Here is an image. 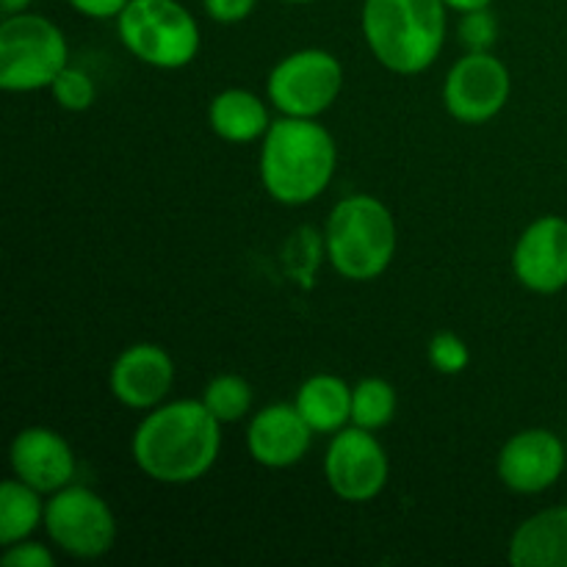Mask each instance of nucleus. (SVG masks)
Listing matches in <instances>:
<instances>
[{"label": "nucleus", "mask_w": 567, "mask_h": 567, "mask_svg": "<svg viewBox=\"0 0 567 567\" xmlns=\"http://www.w3.org/2000/svg\"><path fill=\"white\" fill-rule=\"evenodd\" d=\"M513 269L520 286L535 293H557L567 286V219L543 216L518 238Z\"/></svg>", "instance_id": "12"}, {"label": "nucleus", "mask_w": 567, "mask_h": 567, "mask_svg": "<svg viewBox=\"0 0 567 567\" xmlns=\"http://www.w3.org/2000/svg\"><path fill=\"white\" fill-rule=\"evenodd\" d=\"M28 6H31V0H0V9L6 17L22 14V11H28Z\"/></svg>", "instance_id": "29"}, {"label": "nucleus", "mask_w": 567, "mask_h": 567, "mask_svg": "<svg viewBox=\"0 0 567 567\" xmlns=\"http://www.w3.org/2000/svg\"><path fill=\"white\" fill-rule=\"evenodd\" d=\"M515 567H567V507H554L524 520L509 543Z\"/></svg>", "instance_id": "16"}, {"label": "nucleus", "mask_w": 567, "mask_h": 567, "mask_svg": "<svg viewBox=\"0 0 567 567\" xmlns=\"http://www.w3.org/2000/svg\"><path fill=\"white\" fill-rule=\"evenodd\" d=\"M221 449V421L197 399L155 408L133 435V460L164 485H188L214 468Z\"/></svg>", "instance_id": "1"}, {"label": "nucleus", "mask_w": 567, "mask_h": 567, "mask_svg": "<svg viewBox=\"0 0 567 567\" xmlns=\"http://www.w3.org/2000/svg\"><path fill=\"white\" fill-rule=\"evenodd\" d=\"M457 37L468 48V53H487L498 39V20L487 9L463 11Z\"/></svg>", "instance_id": "23"}, {"label": "nucleus", "mask_w": 567, "mask_h": 567, "mask_svg": "<svg viewBox=\"0 0 567 567\" xmlns=\"http://www.w3.org/2000/svg\"><path fill=\"white\" fill-rule=\"evenodd\" d=\"M446 9V0H365V44L385 70L419 75L441 55Z\"/></svg>", "instance_id": "3"}, {"label": "nucleus", "mask_w": 567, "mask_h": 567, "mask_svg": "<svg viewBox=\"0 0 567 567\" xmlns=\"http://www.w3.org/2000/svg\"><path fill=\"white\" fill-rule=\"evenodd\" d=\"M255 3L258 0H203L205 14L214 22H221V25H233V22H241L252 14Z\"/></svg>", "instance_id": "26"}, {"label": "nucleus", "mask_w": 567, "mask_h": 567, "mask_svg": "<svg viewBox=\"0 0 567 567\" xmlns=\"http://www.w3.org/2000/svg\"><path fill=\"white\" fill-rule=\"evenodd\" d=\"M203 402L221 424H233V421H241L252 408V388L244 377L219 374L208 382Z\"/></svg>", "instance_id": "21"}, {"label": "nucleus", "mask_w": 567, "mask_h": 567, "mask_svg": "<svg viewBox=\"0 0 567 567\" xmlns=\"http://www.w3.org/2000/svg\"><path fill=\"white\" fill-rule=\"evenodd\" d=\"M50 540L75 559H97L116 540V520L109 504L89 487L66 485L44 507Z\"/></svg>", "instance_id": "8"}, {"label": "nucleus", "mask_w": 567, "mask_h": 567, "mask_svg": "<svg viewBox=\"0 0 567 567\" xmlns=\"http://www.w3.org/2000/svg\"><path fill=\"white\" fill-rule=\"evenodd\" d=\"M297 410L310 430L321 435L341 432L352 421V388L332 374H316L302 382L297 393Z\"/></svg>", "instance_id": "18"}, {"label": "nucleus", "mask_w": 567, "mask_h": 567, "mask_svg": "<svg viewBox=\"0 0 567 567\" xmlns=\"http://www.w3.org/2000/svg\"><path fill=\"white\" fill-rule=\"evenodd\" d=\"M6 567H55V557L42 546V543H28L20 540L9 546L3 554Z\"/></svg>", "instance_id": "25"}, {"label": "nucleus", "mask_w": 567, "mask_h": 567, "mask_svg": "<svg viewBox=\"0 0 567 567\" xmlns=\"http://www.w3.org/2000/svg\"><path fill=\"white\" fill-rule=\"evenodd\" d=\"M175 382V363L155 343H136L116 358L111 369V393L131 410H153L164 402Z\"/></svg>", "instance_id": "14"}, {"label": "nucleus", "mask_w": 567, "mask_h": 567, "mask_svg": "<svg viewBox=\"0 0 567 567\" xmlns=\"http://www.w3.org/2000/svg\"><path fill=\"white\" fill-rule=\"evenodd\" d=\"M208 120L216 136L233 144L255 142V138L266 136V131L271 127L266 103L247 89H227V92L216 94Z\"/></svg>", "instance_id": "17"}, {"label": "nucleus", "mask_w": 567, "mask_h": 567, "mask_svg": "<svg viewBox=\"0 0 567 567\" xmlns=\"http://www.w3.org/2000/svg\"><path fill=\"white\" fill-rule=\"evenodd\" d=\"M66 39L55 22L39 14H11L0 22V89L39 92L53 86L66 66Z\"/></svg>", "instance_id": "6"}, {"label": "nucleus", "mask_w": 567, "mask_h": 567, "mask_svg": "<svg viewBox=\"0 0 567 567\" xmlns=\"http://www.w3.org/2000/svg\"><path fill=\"white\" fill-rule=\"evenodd\" d=\"M39 496L42 493L37 487L25 485L17 476L0 485V543L3 546L28 540V535L42 524L44 507Z\"/></svg>", "instance_id": "19"}, {"label": "nucleus", "mask_w": 567, "mask_h": 567, "mask_svg": "<svg viewBox=\"0 0 567 567\" xmlns=\"http://www.w3.org/2000/svg\"><path fill=\"white\" fill-rule=\"evenodd\" d=\"M50 89H53L55 103L66 111H86L94 103V97H97V89H94L92 78L70 64L61 70V75L55 78Z\"/></svg>", "instance_id": "22"}, {"label": "nucleus", "mask_w": 567, "mask_h": 567, "mask_svg": "<svg viewBox=\"0 0 567 567\" xmlns=\"http://www.w3.org/2000/svg\"><path fill=\"white\" fill-rule=\"evenodd\" d=\"M336 164V138L316 120L282 116L266 131L260 150V181L277 203H313L330 186Z\"/></svg>", "instance_id": "2"}, {"label": "nucleus", "mask_w": 567, "mask_h": 567, "mask_svg": "<svg viewBox=\"0 0 567 567\" xmlns=\"http://www.w3.org/2000/svg\"><path fill=\"white\" fill-rule=\"evenodd\" d=\"M310 435L313 430L297 404H269L249 421L247 446L255 463L266 468H288L308 454Z\"/></svg>", "instance_id": "15"}, {"label": "nucleus", "mask_w": 567, "mask_h": 567, "mask_svg": "<svg viewBox=\"0 0 567 567\" xmlns=\"http://www.w3.org/2000/svg\"><path fill=\"white\" fill-rule=\"evenodd\" d=\"M343 86V66L332 53L319 48L297 50L271 70L266 92L286 116L316 120L338 100Z\"/></svg>", "instance_id": "7"}, {"label": "nucleus", "mask_w": 567, "mask_h": 567, "mask_svg": "<svg viewBox=\"0 0 567 567\" xmlns=\"http://www.w3.org/2000/svg\"><path fill=\"white\" fill-rule=\"evenodd\" d=\"M493 0H446L449 9L454 11H474V9H487Z\"/></svg>", "instance_id": "28"}, {"label": "nucleus", "mask_w": 567, "mask_h": 567, "mask_svg": "<svg viewBox=\"0 0 567 567\" xmlns=\"http://www.w3.org/2000/svg\"><path fill=\"white\" fill-rule=\"evenodd\" d=\"M567 465V446L548 430H524L504 443L498 480L515 493H543L554 487Z\"/></svg>", "instance_id": "11"}, {"label": "nucleus", "mask_w": 567, "mask_h": 567, "mask_svg": "<svg viewBox=\"0 0 567 567\" xmlns=\"http://www.w3.org/2000/svg\"><path fill=\"white\" fill-rule=\"evenodd\" d=\"M78 14L92 17V20H111V17H120L131 0H66Z\"/></svg>", "instance_id": "27"}, {"label": "nucleus", "mask_w": 567, "mask_h": 567, "mask_svg": "<svg viewBox=\"0 0 567 567\" xmlns=\"http://www.w3.org/2000/svg\"><path fill=\"white\" fill-rule=\"evenodd\" d=\"M430 363L441 374H460V371L468 369L471 352L460 336H454V332H437L430 341Z\"/></svg>", "instance_id": "24"}, {"label": "nucleus", "mask_w": 567, "mask_h": 567, "mask_svg": "<svg viewBox=\"0 0 567 567\" xmlns=\"http://www.w3.org/2000/svg\"><path fill=\"white\" fill-rule=\"evenodd\" d=\"M282 3H313V0H282Z\"/></svg>", "instance_id": "30"}, {"label": "nucleus", "mask_w": 567, "mask_h": 567, "mask_svg": "<svg viewBox=\"0 0 567 567\" xmlns=\"http://www.w3.org/2000/svg\"><path fill=\"white\" fill-rule=\"evenodd\" d=\"M327 258L347 280H377L396 252V221L385 203L354 194L332 208L324 233Z\"/></svg>", "instance_id": "4"}, {"label": "nucleus", "mask_w": 567, "mask_h": 567, "mask_svg": "<svg viewBox=\"0 0 567 567\" xmlns=\"http://www.w3.org/2000/svg\"><path fill=\"white\" fill-rule=\"evenodd\" d=\"M122 44L158 70H181L199 53V25L177 0H131L116 17Z\"/></svg>", "instance_id": "5"}, {"label": "nucleus", "mask_w": 567, "mask_h": 567, "mask_svg": "<svg viewBox=\"0 0 567 567\" xmlns=\"http://www.w3.org/2000/svg\"><path fill=\"white\" fill-rule=\"evenodd\" d=\"M396 415V391L388 380L369 377L352 388V424L360 430L377 432L388 426Z\"/></svg>", "instance_id": "20"}, {"label": "nucleus", "mask_w": 567, "mask_h": 567, "mask_svg": "<svg viewBox=\"0 0 567 567\" xmlns=\"http://www.w3.org/2000/svg\"><path fill=\"white\" fill-rule=\"evenodd\" d=\"M11 471L39 493H59L75 476V454L59 432L28 426L11 441Z\"/></svg>", "instance_id": "13"}, {"label": "nucleus", "mask_w": 567, "mask_h": 567, "mask_svg": "<svg viewBox=\"0 0 567 567\" xmlns=\"http://www.w3.org/2000/svg\"><path fill=\"white\" fill-rule=\"evenodd\" d=\"M327 485L343 502H371L388 485V454L374 432L343 426L324 457Z\"/></svg>", "instance_id": "9"}, {"label": "nucleus", "mask_w": 567, "mask_h": 567, "mask_svg": "<svg viewBox=\"0 0 567 567\" xmlns=\"http://www.w3.org/2000/svg\"><path fill=\"white\" fill-rule=\"evenodd\" d=\"M509 70L487 53H468L449 70L443 83V103L454 120L465 125H482L502 114L509 100Z\"/></svg>", "instance_id": "10"}]
</instances>
